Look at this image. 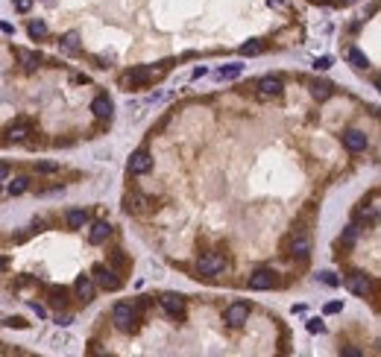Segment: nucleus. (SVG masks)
Returning <instances> with one entry per match:
<instances>
[{"instance_id": "1", "label": "nucleus", "mask_w": 381, "mask_h": 357, "mask_svg": "<svg viewBox=\"0 0 381 357\" xmlns=\"http://www.w3.org/2000/svg\"><path fill=\"white\" fill-rule=\"evenodd\" d=\"M112 322H115V328H118V331L129 334V331H135L138 313H135V308H132V305L118 302V305H115V310H112Z\"/></svg>"}, {"instance_id": "2", "label": "nucleus", "mask_w": 381, "mask_h": 357, "mask_svg": "<svg viewBox=\"0 0 381 357\" xmlns=\"http://www.w3.org/2000/svg\"><path fill=\"white\" fill-rule=\"evenodd\" d=\"M197 270L203 275H217L226 270V258L223 255H214V252H208V255H203L200 261H197Z\"/></svg>"}, {"instance_id": "3", "label": "nucleus", "mask_w": 381, "mask_h": 357, "mask_svg": "<svg viewBox=\"0 0 381 357\" xmlns=\"http://www.w3.org/2000/svg\"><path fill=\"white\" fill-rule=\"evenodd\" d=\"M223 319H226V325H232V328H240L243 322L250 319V305H247V302H235V305H229L226 313H223Z\"/></svg>"}, {"instance_id": "4", "label": "nucleus", "mask_w": 381, "mask_h": 357, "mask_svg": "<svg viewBox=\"0 0 381 357\" xmlns=\"http://www.w3.org/2000/svg\"><path fill=\"white\" fill-rule=\"evenodd\" d=\"M346 287H349V293H355V296H369L372 281H369L364 273H349L346 275Z\"/></svg>"}, {"instance_id": "5", "label": "nucleus", "mask_w": 381, "mask_h": 357, "mask_svg": "<svg viewBox=\"0 0 381 357\" xmlns=\"http://www.w3.org/2000/svg\"><path fill=\"white\" fill-rule=\"evenodd\" d=\"M94 281L103 287V290H118V287H120V278L112 273L108 266H103V263H97V266H94Z\"/></svg>"}, {"instance_id": "6", "label": "nucleus", "mask_w": 381, "mask_h": 357, "mask_svg": "<svg viewBox=\"0 0 381 357\" xmlns=\"http://www.w3.org/2000/svg\"><path fill=\"white\" fill-rule=\"evenodd\" d=\"M150 167H153V155L147 153V150H138V153L129 158V173H135V176L150 173Z\"/></svg>"}, {"instance_id": "7", "label": "nucleus", "mask_w": 381, "mask_h": 357, "mask_svg": "<svg viewBox=\"0 0 381 357\" xmlns=\"http://www.w3.org/2000/svg\"><path fill=\"white\" fill-rule=\"evenodd\" d=\"M282 88H285V85H282V79H279V76H264L261 82H258V97H261V100L279 97V94H282Z\"/></svg>"}, {"instance_id": "8", "label": "nucleus", "mask_w": 381, "mask_h": 357, "mask_svg": "<svg viewBox=\"0 0 381 357\" xmlns=\"http://www.w3.org/2000/svg\"><path fill=\"white\" fill-rule=\"evenodd\" d=\"M276 284V273L273 270H258V273L250 275V287L252 290H270Z\"/></svg>"}, {"instance_id": "9", "label": "nucleus", "mask_w": 381, "mask_h": 357, "mask_svg": "<svg viewBox=\"0 0 381 357\" xmlns=\"http://www.w3.org/2000/svg\"><path fill=\"white\" fill-rule=\"evenodd\" d=\"M343 143H346V150H352V153H361V150H367L369 138L364 135V132L349 129V132H343Z\"/></svg>"}, {"instance_id": "10", "label": "nucleus", "mask_w": 381, "mask_h": 357, "mask_svg": "<svg viewBox=\"0 0 381 357\" xmlns=\"http://www.w3.org/2000/svg\"><path fill=\"white\" fill-rule=\"evenodd\" d=\"M73 290H76V296L83 299V302H91V299H94L97 284H94V278H91V275H79V278H76V284H73Z\"/></svg>"}, {"instance_id": "11", "label": "nucleus", "mask_w": 381, "mask_h": 357, "mask_svg": "<svg viewBox=\"0 0 381 357\" xmlns=\"http://www.w3.org/2000/svg\"><path fill=\"white\" fill-rule=\"evenodd\" d=\"M161 308L170 316H185V299L176 296V293H167V296H161Z\"/></svg>"}, {"instance_id": "12", "label": "nucleus", "mask_w": 381, "mask_h": 357, "mask_svg": "<svg viewBox=\"0 0 381 357\" xmlns=\"http://www.w3.org/2000/svg\"><path fill=\"white\" fill-rule=\"evenodd\" d=\"M290 255H293V258H308L311 255L308 234H293V237H290Z\"/></svg>"}, {"instance_id": "13", "label": "nucleus", "mask_w": 381, "mask_h": 357, "mask_svg": "<svg viewBox=\"0 0 381 357\" xmlns=\"http://www.w3.org/2000/svg\"><path fill=\"white\" fill-rule=\"evenodd\" d=\"M108 234H112V226H108L106 220H100V223H94L91 226V234H88V240L94 243V246H100V243H106Z\"/></svg>"}, {"instance_id": "14", "label": "nucleus", "mask_w": 381, "mask_h": 357, "mask_svg": "<svg viewBox=\"0 0 381 357\" xmlns=\"http://www.w3.org/2000/svg\"><path fill=\"white\" fill-rule=\"evenodd\" d=\"M91 111H94L100 120H108V117H112V100H108L106 94L94 97V103H91Z\"/></svg>"}, {"instance_id": "15", "label": "nucleus", "mask_w": 381, "mask_h": 357, "mask_svg": "<svg viewBox=\"0 0 381 357\" xmlns=\"http://www.w3.org/2000/svg\"><path fill=\"white\" fill-rule=\"evenodd\" d=\"M155 76V71L153 68H135V71H129L126 73V76H123V85H135V82H150V79H153Z\"/></svg>"}, {"instance_id": "16", "label": "nucleus", "mask_w": 381, "mask_h": 357, "mask_svg": "<svg viewBox=\"0 0 381 357\" xmlns=\"http://www.w3.org/2000/svg\"><path fill=\"white\" fill-rule=\"evenodd\" d=\"M147 196H141V193H129V196H126V211H129V214H141L144 208H147Z\"/></svg>"}, {"instance_id": "17", "label": "nucleus", "mask_w": 381, "mask_h": 357, "mask_svg": "<svg viewBox=\"0 0 381 357\" xmlns=\"http://www.w3.org/2000/svg\"><path fill=\"white\" fill-rule=\"evenodd\" d=\"M65 220H68V226H71V228H83L85 223H88V214H85L83 208H73V211H68Z\"/></svg>"}, {"instance_id": "18", "label": "nucleus", "mask_w": 381, "mask_h": 357, "mask_svg": "<svg viewBox=\"0 0 381 357\" xmlns=\"http://www.w3.org/2000/svg\"><path fill=\"white\" fill-rule=\"evenodd\" d=\"M311 97H314V100H329V97H332V85L320 82V79L311 82Z\"/></svg>"}, {"instance_id": "19", "label": "nucleus", "mask_w": 381, "mask_h": 357, "mask_svg": "<svg viewBox=\"0 0 381 357\" xmlns=\"http://www.w3.org/2000/svg\"><path fill=\"white\" fill-rule=\"evenodd\" d=\"M18 59H21V65H24L26 71H36V68H38V62H41V59L36 56V53H30V50H18Z\"/></svg>"}, {"instance_id": "20", "label": "nucleus", "mask_w": 381, "mask_h": 357, "mask_svg": "<svg viewBox=\"0 0 381 357\" xmlns=\"http://www.w3.org/2000/svg\"><path fill=\"white\" fill-rule=\"evenodd\" d=\"M6 135H9V141H26V138H30V126H26V123L9 126V132H6Z\"/></svg>"}, {"instance_id": "21", "label": "nucleus", "mask_w": 381, "mask_h": 357, "mask_svg": "<svg viewBox=\"0 0 381 357\" xmlns=\"http://www.w3.org/2000/svg\"><path fill=\"white\" fill-rule=\"evenodd\" d=\"M50 302L56 305V308H65V302H68V290L65 287H50Z\"/></svg>"}, {"instance_id": "22", "label": "nucleus", "mask_w": 381, "mask_h": 357, "mask_svg": "<svg viewBox=\"0 0 381 357\" xmlns=\"http://www.w3.org/2000/svg\"><path fill=\"white\" fill-rule=\"evenodd\" d=\"M346 59L352 62L355 68H367V65H369V59L364 56V53H361V50H355V47H352V50H346Z\"/></svg>"}, {"instance_id": "23", "label": "nucleus", "mask_w": 381, "mask_h": 357, "mask_svg": "<svg viewBox=\"0 0 381 357\" xmlns=\"http://www.w3.org/2000/svg\"><path fill=\"white\" fill-rule=\"evenodd\" d=\"M62 47L68 50V53H76V50H79V33H68V36H62Z\"/></svg>"}, {"instance_id": "24", "label": "nucleus", "mask_w": 381, "mask_h": 357, "mask_svg": "<svg viewBox=\"0 0 381 357\" xmlns=\"http://www.w3.org/2000/svg\"><path fill=\"white\" fill-rule=\"evenodd\" d=\"M26 188H30V178L26 176H18L15 182H9V193H12V196H21Z\"/></svg>"}, {"instance_id": "25", "label": "nucleus", "mask_w": 381, "mask_h": 357, "mask_svg": "<svg viewBox=\"0 0 381 357\" xmlns=\"http://www.w3.org/2000/svg\"><path fill=\"white\" fill-rule=\"evenodd\" d=\"M240 71H243L240 65H229V68H220V73H217V76H220V79H238Z\"/></svg>"}, {"instance_id": "26", "label": "nucleus", "mask_w": 381, "mask_h": 357, "mask_svg": "<svg viewBox=\"0 0 381 357\" xmlns=\"http://www.w3.org/2000/svg\"><path fill=\"white\" fill-rule=\"evenodd\" d=\"M30 36H33V38H44V36H47V24H44V21H33V24H30Z\"/></svg>"}, {"instance_id": "27", "label": "nucleus", "mask_w": 381, "mask_h": 357, "mask_svg": "<svg viewBox=\"0 0 381 357\" xmlns=\"http://www.w3.org/2000/svg\"><path fill=\"white\" fill-rule=\"evenodd\" d=\"M255 53H261V44H258V41H247V44H240V56H255Z\"/></svg>"}, {"instance_id": "28", "label": "nucleus", "mask_w": 381, "mask_h": 357, "mask_svg": "<svg viewBox=\"0 0 381 357\" xmlns=\"http://www.w3.org/2000/svg\"><path fill=\"white\" fill-rule=\"evenodd\" d=\"M317 278H320L322 284H329V287H337V284H340V278H337L334 273H320Z\"/></svg>"}, {"instance_id": "29", "label": "nucleus", "mask_w": 381, "mask_h": 357, "mask_svg": "<svg viewBox=\"0 0 381 357\" xmlns=\"http://www.w3.org/2000/svg\"><path fill=\"white\" fill-rule=\"evenodd\" d=\"M355 240H358V226H349V228H346V234H343V243H346V246H352Z\"/></svg>"}, {"instance_id": "30", "label": "nucleus", "mask_w": 381, "mask_h": 357, "mask_svg": "<svg viewBox=\"0 0 381 357\" xmlns=\"http://www.w3.org/2000/svg\"><path fill=\"white\" fill-rule=\"evenodd\" d=\"M15 9H18L21 15H26L30 9H33V0H15Z\"/></svg>"}, {"instance_id": "31", "label": "nucleus", "mask_w": 381, "mask_h": 357, "mask_svg": "<svg viewBox=\"0 0 381 357\" xmlns=\"http://www.w3.org/2000/svg\"><path fill=\"white\" fill-rule=\"evenodd\" d=\"M308 331L311 334H322V331H325V325H322L320 319H308Z\"/></svg>"}, {"instance_id": "32", "label": "nucleus", "mask_w": 381, "mask_h": 357, "mask_svg": "<svg viewBox=\"0 0 381 357\" xmlns=\"http://www.w3.org/2000/svg\"><path fill=\"white\" fill-rule=\"evenodd\" d=\"M41 173H56L59 170V164H53V161H41V164H36Z\"/></svg>"}, {"instance_id": "33", "label": "nucleus", "mask_w": 381, "mask_h": 357, "mask_svg": "<svg viewBox=\"0 0 381 357\" xmlns=\"http://www.w3.org/2000/svg\"><path fill=\"white\" fill-rule=\"evenodd\" d=\"M314 68H317V71H329V68H332V59H329V56H322V59L314 62Z\"/></svg>"}, {"instance_id": "34", "label": "nucleus", "mask_w": 381, "mask_h": 357, "mask_svg": "<svg viewBox=\"0 0 381 357\" xmlns=\"http://www.w3.org/2000/svg\"><path fill=\"white\" fill-rule=\"evenodd\" d=\"M343 310V302H329L325 305V313H340Z\"/></svg>"}, {"instance_id": "35", "label": "nucleus", "mask_w": 381, "mask_h": 357, "mask_svg": "<svg viewBox=\"0 0 381 357\" xmlns=\"http://www.w3.org/2000/svg\"><path fill=\"white\" fill-rule=\"evenodd\" d=\"M30 308H33V310H36V313H38V316H47V310H44V308H41V305H38V302H30Z\"/></svg>"}, {"instance_id": "36", "label": "nucleus", "mask_w": 381, "mask_h": 357, "mask_svg": "<svg viewBox=\"0 0 381 357\" xmlns=\"http://www.w3.org/2000/svg\"><path fill=\"white\" fill-rule=\"evenodd\" d=\"M56 322H59V325H71L73 319H71V316H56Z\"/></svg>"}, {"instance_id": "37", "label": "nucleus", "mask_w": 381, "mask_h": 357, "mask_svg": "<svg viewBox=\"0 0 381 357\" xmlns=\"http://www.w3.org/2000/svg\"><path fill=\"white\" fill-rule=\"evenodd\" d=\"M6 176H9V167H6V164H0V182H3Z\"/></svg>"}, {"instance_id": "38", "label": "nucleus", "mask_w": 381, "mask_h": 357, "mask_svg": "<svg viewBox=\"0 0 381 357\" xmlns=\"http://www.w3.org/2000/svg\"><path fill=\"white\" fill-rule=\"evenodd\" d=\"M6 266H9V261H6V258H0V273H6Z\"/></svg>"}, {"instance_id": "39", "label": "nucleus", "mask_w": 381, "mask_h": 357, "mask_svg": "<svg viewBox=\"0 0 381 357\" xmlns=\"http://www.w3.org/2000/svg\"><path fill=\"white\" fill-rule=\"evenodd\" d=\"M270 6H285V0H270Z\"/></svg>"}, {"instance_id": "40", "label": "nucleus", "mask_w": 381, "mask_h": 357, "mask_svg": "<svg viewBox=\"0 0 381 357\" xmlns=\"http://www.w3.org/2000/svg\"><path fill=\"white\" fill-rule=\"evenodd\" d=\"M343 3H355V0H343Z\"/></svg>"}]
</instances>
